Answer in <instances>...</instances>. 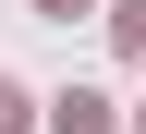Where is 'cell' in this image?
<instances>
[{"instance_id":"277c9868","label":"cell","mask_w":146,"mask_h":134,"mask_svg":"<svg viewBox=\"0 0 146 134\" xmlns=\"http://www.w3.org/2000/svg\"><path fill=\"white\" fill-rule=\"evenodd\" d=\"M36 12H61V25H73V12H85V0H36Z\"/></svg>"},{"instance_id":"6da1fadb","label":"cell","mask_w":146,"mask_h":134,"mask_svg":"<svg viewBox=\"0 0 146 134\" xmlns=\"http://www.w3.org/2000/svg\"><path fill=\"white\" fill-rule=\"evenodd\" d=\"M49 134H122V122H110L98 85H61V98H49Z\"/></svg>"},{"instance_id":"3957f363","label":"cell","mask_w":146,"mask_h":134,"mask_svg":"<svg viewBox=\"0 0 146 134\" xmlns=\"http://www.w3.org/2000/svg\"><path fill=\"white\" fill-rule=\"evenodd\" d=\"M110 25H122V49H134V61H146V0H122Z\"/></svg>"},{"instance_id":"5b68a950","label":"cell","mask_w":146,"mask_h":134,"mask_svg":"<svg viewBox=\"0 0 146 134\" xmlns=\"http://www.w3.org/2000/svg\"><path fill=\"white\" fill-rule=\"evenodd\" d=\"M134 134H146V110H134Z\"/></svg>"},{"instance_id":"7a4b0ae2","label":"cell","mask_w":146,"mask_h":134,"mask_svg":"<svg viewBox=\"0 0 146 134\" xmlns=\"http://www.w3.org/2000/svg\"><path fill=\"white\" fill-rule=\"evenodd\" d=\"M25 110H36V98L12 85V73H0V134H25Z\"/></svg>"}]
</instances>
